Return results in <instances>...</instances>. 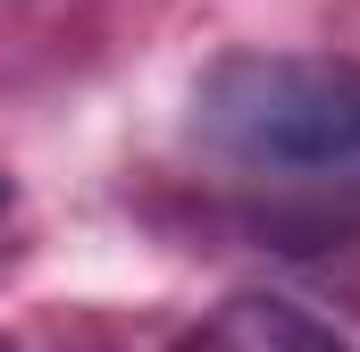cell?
Here are the masks:
<instances>
[{"label":"cell","mask_w":360,"mask_h":352,"mask_svg":"<svg viewBox=\"0 0 360 352\" xmlns=\"http://www.w3.org/2000/svg\"><path fill=\"white\" fill-rule=\"evenodd\" d=\"M193 143L269 184L360 193V59L226 51L193 84Z\"/></svg>","instance_id":"obj_1"},{"label":"cell","mask_w":360,"mask_h":352,"mask_svg":"<svg viewBox=\"0 0 360 352\" xmlns=\"http://www.w3.org/2000/svg\"><path fill=\"white\" fill-rule=\"evenodd\" d=\"M176 352H352L327 319H310L302 302H285V294H235V302H218Z\"/></svg>","instance_id":"obj_2"},{"label":"cell","mask_w":360,"mask_h":352,"mask_svg":"<svg viewBox=\"0 0 360 352\" xmlns=\"http://www.w3.org/2000/svg\"><path fill=\"white\" fill-rule=\"evenodd\" d=\"M0 210H8V176H0Z\"/></svg>","instance_id":"obj_3"}]
</instances>
